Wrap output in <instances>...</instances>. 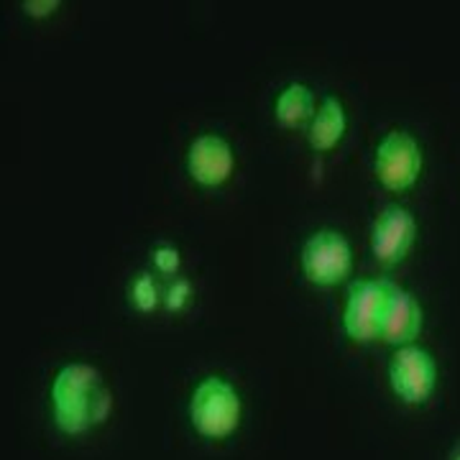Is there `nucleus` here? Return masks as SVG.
<instances>
[{"label": "nucleus", "instance_id": "8", "mask_svg": "<svg viewBox=\"0 0 460 460\" xmlns=\"http://www.w3.org/2000/svg\"><path fill=\"white\" fill-rule=\"evenodd\" d=\"M233 148L217 133H199L187 148V172L202 187H220L233 174Z\"/></svg>", "mask_w": 460, "mask_h": 460}, {"label": "nucleus", "instance_id": "3", "mask_svg": "<svg viewBox=\"0 0 460 460\" xmlns=\"http://www.w3.org/2000/svg\"><path fill=\"white\" fill-rule=\"evenodd\" d=\"M392 284L394 281L386 277L358 279L350 284L343 310V328L350 341L371 343L381 335V317H384Z\"/></svg>", "mask_w": 460, "mask_h": 460}, {"label": "nucleus", "instance_id": "7", "mask_svg": "<svg viewBox=\"0 0 460 460\" xmlns=\"http://www.w3.org/2000/svg\"><path fill=\"white\" fill-rule=\"evenodd\" d=\"M417 220L402 205H389L371 226V251L381 263H399L414 243Z\"/></svg>", "mask_w": 460, "mask_h": 460}, {"label": "nucleus", "instance_id": "5", "mask_svg": "<svg viewBox=\"0 0 460 460\" xmlns=\"http://www.w3.org/2000/svg\"><path fill=\"white\" fill-rule=\"evenodd\" d=\"M374 172L386 190L402 192L411 187L422 172V146L410 131L394 128L378 141Z\"/></svg>", "mask_w": 460, "mask_h": 460}, {"label": "nucleus", "instance_id": "4", "mask_svg": "<svg viewBox=\"0 0 460 460\" xmlns=\"http://www.w3.org/2000/svg\"><path fill=\"white\" fill-rule=\"evenodd\" d=\"M353 251L343 233L332 228L314 230L302 246V271L317 287H335L350 274Z\"/></svg>", "mask_w": 460, "mask_h": 460}, {"label": "nucleus", "instance_id": "6", "mask_svg": "<svg viewBox=\"0 0 460 460\" xmlns=\"http://www.w3.org/2000/svg\"><path fill=\"white\" fill-rule=\"evenodd\" d=\"M438 366L425 348L399 345L389 361V384L394 394L407 404H422L435 392Z\"/></svg>", "mask_w": 460, "mask_h": 460}, {"label": "nucleus", "instance_id": "9", "mask_svg": "<svg viewBox=\"0 0 460 460\" xmlns=\"http://www.w3.org/2000/svg\"><path fill=\"white\" fill-rule=\"evenodd\" d=\"M422 330V307L414 299L410 289L392 284L389 296H386V307L381 317V341L389 345H410Z\"/></svg>", "mask_w": 460, "mask_h": 460}, {"label": "nucleus", "instance_id": "1", "mask_svg": "<svg viewBox=\"0 0 460 460\" xmlns=\"http://www.w3.org/2000/svg\"><path fill=\"white\" fill-rule=\"evenodd\" d=\"M113 396L102 384V374L93 363L72 361L59 368L51 381L54 425L65 435H84L108 420Z\"/></svg>", "mask_w": 460, "mask_h": 460}, {"label": "nucleus", "instance_id": "14", "mask_svg": "<svg viewBox=\"0 0 460 460\" xmlns=\"http://www.w3.org/2000/svg\"><path fill=\"white\" fill-rule=\"evenodd\" d=\"M151 261H154V266H156V271H159V274L174 277L181 266L180 248L169 246V243H162V246H156L154 251H151Z\"/></svg>", "mask_w": 460, "mask_h": 460}, {"label": "nucleus", "instance_id": "13", "mask_svg": "<svg viewBox=\"0 0 460 460\" xmlns=\"http://www.w3.org/2000/svg\"><path fill=\"white\" fill-rule=\"evenodd\" d=\"M190 296H192V284L184 277H177L174 281H169L164 292V307L169 313H181L187 305H190Z\"/></svg>", "mask_w": 460, "mask_h": 460}, {"label": "nucleus", "instance_id": "12", "mask_svg": "<svg viewBox=\"0 0 460 460\" xmlns=\"http://www.w3.org/2000/svg\"><path fill=\"white\" fill-rule=\"evenodd\" d=\"M128 302H131L138 313H154L164 302V295H162L156 279L148 271H141L128 284Z\"/></svg>", "mask_w": 460, "mask_h": 460}, {"label": "nucleus", "instance_id": "11", "mask_svg": "<svg viewBox=\"0 0 460 460\" xmlns=\"http://www.w3.org/2000/svg\"><path fill=\"white\" fill-rule=\"evenodd\" d=\"M274 113H277L279 126H284V128H299V126H305L307 120L314 118L313 90L302 83L287 84L279 93V98H277Z\"/></svg>", "mask_w": 460, "mask_h": 460}, {"label": "nucleus", "instance_id": "10", "mask_svg": "<svg viewBox=\"0 0 460 460\" xmlns=\"http://www.w3.org/2000/svg\"><path fill=\"white\" fill-rule=\"evenodd\" d=\"M345 128H348V115H345L343 102L328 95L320 102L317 113L310 120L307 141L314 151H330L343 141Z\"/></svg>", "mask_w": 460, "mask_h": 460}, {"label": "nucleus", "instance_id": "16", "mask_svg": "<svg viewBox=\"0 0 460 460\" xmlns=\"http://www.w3.org/2000/svg\"><path fill=\"white\" fill-rule=\"evenodd\" d=\"M453 460H460V447L456 450V453H453Z\"/></svg>", "mask_w": 460, "mask_h": 460}, {"label": "nucleus", "instance_id": "2", "mask_svg": "<svg viewBox=\"0 0 460 460\" xmlns=\"http://www.w3.org/2000/svg\"><path fill=\"white\" fill-rule=\"evenodd\" d=\"M243 404L223 376H208L190 396V422L208 440H226L241 425Z\"/></svg>", "mask_w": 460, "mask_h": 460}, {"label": "nucleus", "instance_id": "15", "mask_svg": "<svg viewBox=\"0 0 460 460\" xmlns=\"http://www.w3.org/2000/svg\"><path fill=\"white\" fill-rule=\"evenodd\" d=\"M59 8V0H23V11L31 18H47Z\"/></svg>", "mask_w": 460, "mask_h": 460}]
</instances>
